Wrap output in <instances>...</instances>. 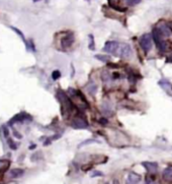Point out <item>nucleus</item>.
Wrapping results in <instances>:
<instances>
[{"label": "nucleus", "mask_w": 172, "mask_h": 184, "mask_svg": "<svg viewBox=\"0 0 172 184\" xmlns=\"http://www.w3.org/2000/svg\"><path fill=\"white\" fill-rule=\"evenodd\" d=\"M139 43H140L141 48L145 52H149L152 49V36L150 34L143 35L139 40Z\"/></svg>", "instance_id": "1"}, {"label": "nucleus", "mask_w": 172, "mask_h": 184, "mask_svg": "<svg viewBox=\"0 0 172 184\" xmlns=\"http://www.w3.org/2000/svg\"><path fill=\"white\" fill-rule=\"evenodd\" d=\"M120 45L117 43V42H116V41H108L104 45L103 51H105V52H107V53L113 54V55H116L117 51L120 50Z\"/></svg>", "instance_id": "2"}, {"label": "nucleus", "mask_w": 172, "mask_h": 184, "mask_svg": "<svg viewBox=\"0 0 172 184\" xmlns=\"http://www.w3.org/2000/svg\"><path fill=\"white\" fill-rule=\"evenodd\" d=\"M58 98H59V100L61 101V103L64 105L65 108L68 111H71L72 109H73V104H72V102L70 101V99L67 97V95H66L65 93H63L62 90H59Z\"/></svg>", "instance_id": "3"}, {"label": "nucleus", "mask_w": 172, "mask_h": 184, "mask_svg": "<svg viewBox=\"0 0 172 184\" xmlns=\"http://www.w3.org/2000/svg\"><path fill=\"white\" fill-rule=\"evenodd\" d=\"M132 55V48L129 44H123L120 47V56L122 58H129Z\"/></svg>", "instance_id": "4"}, {"label": "nucleus", "mask_w": 172, "mask_h": 184, "mask_svg": "<svg viewBox=\"0 0 172 184\" xmlns=\"http://www.w3.org/2000/svg\"><path fill=\"white\" fill-rule=\"evenodd\" d=\"M152 35H153V39H154V42H155L156 46L159 48L163 43H164V41H163L162 34L160 33L158 28H155V29L153 30V34Z\"/></svg>", "instance_id": "5"}, {"label": "nucleus", "mask_w": 172, "mask_h": 184, "mask_svg": "<svg viewBox=\"0 0 172 184\" xmlns=\"http://www.w3.org/2000/svg\"><path fill=\"white\" fill-rule=\"evenodd\" d=\"M73 42H74V35L72 34V33H70V34L66 35L65 37L62 39L61 41L62 47L64 48V49H67V48H69L73 44Z\"/></svg>", "instance_id": "6"}, {"label": "nucleus", "mask_w": 172, "mask_h": 184, "mask_svg": "<svg viewBox=\"0 0 172 184\" xmlns=\"http://www.w3.org/2000/svg\"><path fill=\"white\" fill-rule=\"evenodd\" d=\"M72 127L75 129H84L87 127V122L82 118H76L72 122Z\"/></svg>", "instance_id": "7"}, {"label": "nucleus", "mask_w": 172, "mask_h": 184, "mask_svg": "<svg viewBox=\"0 0 172 184\" xmlns=\"http://www.w3.org/2000/svg\"><path fill=\"white\" fill-rule=\"evenodd\" d=\"M23 174H25V170H23V169L15 168L9 171L8 176H9V178H11V179H17V178L22 177Z\"/></svg>", "instance_id": "8"}, {"label": "nucleus", "mask_w": 172, "mask_h": 184, "mask_svg": "<svg viewBox=\"0 0 172 184\" xmlns=\"http://www.w3.org/2000/svg\"><path fill=\"white\" fill-rule=\"evenodd\" d=\"M141 177L136 173H130L128 178H126V184H140Z\"/></svg>", "instance_id": "9"}, {"label": "nucleus", "mask_w": 172, "mask_h": 184, "mask_svg": "<svg viewBox=\"0 0 172 184\" xmlns=\"http://www.w3.org/2000/svg\"><path fill=\"white\" fill-rule=\"evenodd\" d=\"M157 28L159 29V31L162 34L163 37H169V36L171 35V33H172L171 29L169 28L166 23H162V25H160L159 27H157Z\"/></svg>", "instance_id": "10"}, {"label": "nucleus", "mask_w": 172, "mask_h": 184, "mask_svg": "<svg viewBox=\"0 0 172 184\" xmlns=\"http://www.w3.org/2000/svg\"><path fill=\"white\" fill-rule=\"evenodd\" d=\"M10 29L12 30V31H14V32H15L16 34L19 35L20 38H22V40L23 41V43L25 44L26 50H28V51H29V50H31V45H29V42L25 40V35H23V33H22V31H19V30L17 29V28H15V27H10Z\"/></svg>", "instance_id": "11"}, {"label": "nucleus", "mask_w": 172, "mask_h": 184, "mask_svg": "<svg viewBox=\"0 0 172 184\" xmlns=\"http://www.w3.org/2000/svg\"><path fill=\"white\" fill-rule=\"evenodd\" d=\"M10 162L8 160H0V174H3L9 168Z\"/></svg>", "instance_id": "12"}, {"label": "nucleus", "mask_w": 172, "mask_h": 184, "mask_svg": "<svg viewBox=\"0 0 172 184\" xmlns=\"http://www.w3.org/2000/svg\"><path fill=\"white\" fill-rule=\"evenodd\" d=\"M25 119H32V118L29 115L23 116L22 114H19V115H15L12 119L10 120V121H9V125H12V123H15V122H22Z\"/></svg>", "instance_id": "13"}, {"label": "nucleus", "mask_w": 172, "mask_h": 184, "mask_svg": "<svg viewBox=\"0 0 172 184\" xmlns=\"http://www.w3.org/2000/svg\"><path fill=\"white\" fill-rule=\"evenodd\" d=\"M143 166L147 169V171L149 172H156L157 168H158L157 163H152V162H144Z\"/></svg>", "instance_id": "14"}, {"label": "nucleus", "mask_w": 172, "mask_h": 184, "mask_svg": "<svg viewBox=\"0 0 172 184\" xmlns=\"http://www.w3.org/2000/svg\"><path fill=\"white\" fill-rule=\"evenodd\" d=\"M162 177L166 181H172V168H166L163 170Z\"/></svg>", "instance_id": "15"}, {"label": "nucleus", "mask_w": 172, "mask_h": 184, "mask_svg": "<svg viewBox=\"0 0 172 184\" xmlns=\"http://www.w3.org/2000/svg\"><path fill=\"white\" fill-rule=\"evenodd\" d=\"M95 58L98 59V60H100V61L108 62V61H110V57L107 56V55H95Z\"/></svg>", "instance_id": "16"}, {"label": "nucleus", "mask_w": 172, "mask_h": 184, "mask_svg": "<svg viewBox=\"0 0 172 184\" xmlns=\"http://www.w3.org/2000/svg\"><path fill=\"white\" fill-rule=\"evenodd\" d=\"M7 143H8V146H9V147H10L11 150H17V144L14 143V141L11 140V138H9V137L7 138Z\"/></svg>", "instance_id": "17"}, {"label": "nucleus", "mask_w": 172, "mask_h": 184, "mask_svg": "<svg viewBox=\"0 0 172 184\" xmlns=\"http://www.w3.org/2000/svg\"><path fill=\"white\" fill-rule=\"evenodd\" d=\"M102 80H103L104 83H107L110 81V75L107 71H104L103 73H102Z\"/></svg>", "instance_id": "18"}, {"label": "nucleus", "mask_w": 172, "mask_h": 184, "mask_svg": "<svg viewBox=\"0 0 172 184\" xmlns=\"http://www.w3.org/2000/svg\"><path fill=\"white\" fill-rule=\"evenodd\" d=\"M125 1H126V4L130 5V6H134V5L140 3L142 0H125Z\"/></svg>", "instance_id": "19"}, {"label": "nucleus", "mask_w": 172, "mask_h": 184, "mask_svg": "<svg viewBox=\"0 0 172 184\" xmlns=\"http://www.w3.org/2000/svg\"><path fill=\"white\" fill-rule=\"evenodd\" d=\"M89 40H90L89 49H90V50H94V49H95V46H94V38H93L92 35H89Z\"/></svg>", "instance_id": "20"}, {"label": "nucleus", "mask_w": 172, "mask_h": 184, "mask_svg": "<svg viewBox=\"0 0 172 184\" xmlns=\"http://www.w3.org/2000/svg\"><path fill=\"white\" fill-rule=\"evenodd\" d=\"M61 76V72H60L59 70H55V71H53V73H52V77H53V80H58V78Z\"/></svg>", "instance_id": "21"}, {"label": "nucleus", "mask_w": 172, "mask_h": 184, "mask_svg": "<svg viewBox=\"0 0 172 184\" xmlns=\"http://www.w3.org/2000/svg\"><path fill=\"white\" fill-rule=\"evenodd\" d=\"M96 90H97V87H96L95 84H92V86H90V87H89V93H91V94H92L93 96L95 95Z\"/></svg>", "instance_id": "22"}, {"label": "nucleus", "mask_w": 172, "mask_h": 184, "mask_svg": "<svg viewBox=\"0 0 172 184\" xmlns=\"http://www.w3.org/2000/svg\"><path fill=\"white\" fill-rule=\"evenodd\" d=\"M2 129H3L4 136L6 137V138H8V135H9V131H8V128L6 127V126H3V127H2Z\"/></svg>", "instance_id": "23"}, {"label": "nucleus", "mask_w": 172, "mask_h": 184, "mask_svg": "<svg viewBox=\"0 0 172 184\" xmlns=\"http://www.w3.org/2000/svg\"><path fill=\"white\" fill-rule=\"evenodd\" d=\"M102 174L101 172H99V171H95V172H93V173L91 174V177H95V176H102Z\"/></svg>", "instance_id": "24"}, {"label": "nucleus", "mask_w": 172, "mask_h": 184, "mask_svg": "<svg viewBox=\"0 0 172 184\" xmlns=\"http://www.w3.org/2000/svg\"><path fill=\"white\" fill-rule=\"evenodd\" d=\"M99 122L101 123V125H106L107 124V119L106 118H100L99 119Z\"/></svg>", "instance_id": "25"}, {"label": "nucleus", "mask_w": 172, "mask_h": 184, "mask_svg": "<svg viewBox=\"0 0 172 184\" xmlns=\"http://www.w3.org/2000/svg\"><path fill=\"white\" fill-rule=\"evenodd\" d=\"M13 135H14V136H15V137H17V138H22V135L17 133V131H15V130L13 131Z\"/></svg>", "instance_id": "26"}, {"label": "nucleus", "mask_w": 172, "mask_h": 184, "mask_svg": "<svg viewBox=\"0 0 172 184\" xmlns=\"http://www.w3.org/2000/svg\"><path fill=\"white\" fill-rule=\"evenodd\" d=\"M146 184H155V182H154L153 180H151V179H147L146 180Z\"/></svg>", "instance_id": "27"}, {"label": "nucleus", "mask_w": 172, "mask_h": 184, "mask_svg": "<svg viewBox=\"0 0 172 184\" xmlns=\"http://www.w3.org/2000/svg\"><path fill=\"white\" fill-rule=\"evenodd\" d=\"M113 78H120V76L119 73H113Z\"/></svg>", "instance_id": "28"}, {"label": "nucleus", "mask_w": 172, "mask_h": 184, "mask_svg": "<svg viewBox=\"0 0 172 184\" xmlns=\"http://www.w3.org/2000/svg\"><path fill=\"white\" fill-rule=\"evenodd\" d=\"M167 61H168V62H172V54L168 57V60H167Z\"/></svg>", "instance_id": "29"}, {"label": "nucleus", "mask_w": 172, "mask_h": 184, "mask_svg": "<svg viewBox=\"0 0 172 184\" xmlns=\"http://www.w3.org/2000/svg\"><path fill=\"white\" fill-rule=\"evenodd\" d=\"M35 147V144H32V146L29 147V150H34Z\"/></svg>", "instance_id": "30"}, {"label": "nucleus", "mask_w": 172, "mask_h": 184, "mask_svg": "<svg viewBox=\"0 0 172 184\" xmlns=\"http://www.w3.org/2000/svg\"><path fill=\"white\" fill-rule=\"evenodd\" d=\"M113 184H120V182H119L117 180H114V181H113Z\"/></svg>", "instance_id": "31"}, {"label": "nucleus", "mask_w": 172, "mask_h": 184, "mask_svg": "<svg viewBox=\"0 0 172 184\" xmlns=\"http://www.w3.org/2000/svg\"><path fill=\"white\" fill-rule=\"evenodd\" d=\"M34 2H38V1H40V0H32Z\"/></svg>", "instance_id": "32"}, {"label": "nucleus", "mask_w": 172, "mask_h": 184, "mask_svg": "<svg viewBox=\"0 0 172 184\" xmlns=\"http://www.w3.org/2000/svg\"><path fill=\"white\" fill-rule=\"evenodd\" d=\"M106 184H108V183H106Z\"/></svg>", "instance_id": "33"}]
</instances>
